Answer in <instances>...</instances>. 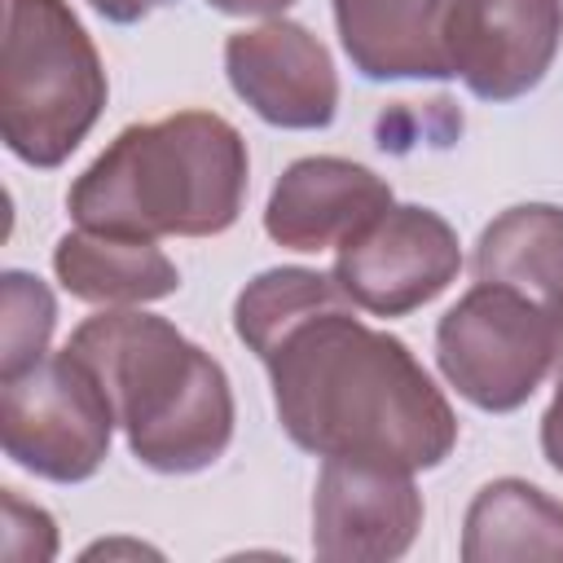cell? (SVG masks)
Masks as SVG:
<instances>
[{
	"mask_svg": "<svg viewBox=\"0 0 563 563\" xmlns=\"http://www.w3.org/2000/svg\"><path fill=\"white\" fill-rule=\"evenodd\" d=\"M475 282H501L541 303L563 330V207L519 202L493 216L471 255Z\"/></svg>",
	"mask_w": 563,
	"mask_h": 563,
	"instance_id": "cell-14",
	"label": "cell"
},
{
	"mask_svg": "<svg viewBox=\"0 0 563 563\" xmlns=\"http://www.w3.org/2000/svg\"><path fill=\"white\" fill-rule=\"evenodd\" d=\"M251 189L242 132L211 110H176L123 128L70 185L79 229L114 238H216L238 224Z\"/></svg>",
	"mask_w": 563,
	"mask_h": 563,
	"instance_id": "cell-2",
	"label": "cell"
},
{
	"mask_svg": "<svg viewBox=\"0 0 563 563\" xmlns=\"http://www.w3.org/2000/svg\"><path fill=\"white\" fill-rule=\"evenodd\" d=\"M563 44V0H453L444 18L449 70L479 101L528 97Z\"/></svg>",
	"mask_w": 563,
	"mask_h": 563,
	"instance_id": "cell-9",
	"label": "cell"
},
{
	"mask_svg": "<svg viewBox=\"0 0 563 563\" xmlns=\"http://www.w3.org/2000/svg\"><path fill=\"white\" fill-rule=\"evenodd\" d=\"M334 282L369 317H409L462 273L457 229L418 202H391L334 255Z\"/></svg>",
	"mask_w": 563,
	"mask_h": 563,
	"instance_id": "cell-7",
	"label": "cell"
},
{
	"mask_svg": "<svg viewBox=\"0 0 563 563\" xmlns=\"http://www.w3.org/2000/svg\"><path fill=\"white\" fill-rule=\"evenodd\" d=\"M563 356L559 321L501 282H475L435 321L444 383L484 413H515Z\"/></svg>",
	"mask_w": 563,
	"mask_h": 563,
	"instance_id": "cell-5",
	"label": "cell"
},
{
	"mask_svg": "<svg viewBox=\"0 0 563 563\" xmlns=\"http://www.w3.org/2000/svg\"><path fill=\"white\" fill-rule=\"evenodd\" d=\"M528 559H563V501L519 475L488 479L462 519V563Z\"/></svg>",
	"mask_w": 563,
	"mask_h": 563,
	"instance_id": "cell-15",
	"label": "cell"
},
{
	"mask_svg": "<svg viewBox=\"0 0 563 563\" xmlns=\"http://www.w3.org/2000/svg\"><path fill=\"white\" fill-rule=\"evenodd\" d=\"M391 202V185L365 163L339 154H308L277 176L264 207V233L299 255H317L330 246L339 251Z\"/></svg>",
	"mask_w": 563,
	"mask_h": 563,
	"instance_id": "cell-11",
	"label": "cell"
},
{
	"mask_svg": "<svg viewBox=\"0 0 563 563\" xmlns=\"http://www.w3.org/2000/svg\"><path fill=\"white\" fill-rule=\"evenodd\" d=\"M339 44L361 79H453L444 18L453 0H330Z\"/></svg>",
	"mask_w": 563,
	"mask_h": 563,
	"instance_id": "cell-12",
	"label": "cell"
},
{
	"mask_svg": "<svg viewBox=\"0 0 563 563\" xmlns=\"http://www.w3.org/2000/svg\"><path fill=\"white\" fill-rule=\"evenodd\" d=\"M106 22H114V26H132V22H141V18H150L163 0H88Z\"/></svg>",
	"mask_w": 563,
	"mask_h": 563,
	"instance_id": "cell-18",
	"label": "cell"
},
{
	"mask_svg": "<svg viewBox=\"0 0 563 563\" xmlns=\"http://www.w3.org/2000/svg\"><path fill=\"white\" fill-rule=\"evenodd\" d=\"M53 273L70 299L97 308H141L180 290V268L158 242L92 233L79 224L57 238Z\"/></svg>",
	"mask_w": 563,
	"mask_h": 563,
	"instance_id": "cell-13",
	"label": "cell"
},
{
	"mask_svg": "<svg viewBox=\"0 0 563 563\" xmlns=\"http://www.w3.org/2000/svg\"><path fill=\"white\" fill-rule=\"evenodd\" d=\"M207 4L229 18H282L295 0H207Z\"/></svg>",
	"mask_w": 563,
	"mask_h": 563,
	"instance_id": "cell-19",
	"label": "cell"
},
{
	"mask_svg": "<svg viewBox=\"0 0 563 563\" xmlns=\"http://www.w3.org/2000/svg\"><path fill=\"white\" fill-rule=\"evenodd\" d=\"M541 453L563 475V374H559V387H554V396L541 413Z\"/></svg>",
	"mask_w": 563,
	"mask_h": 563,
	"instance_id": "cell-17",
	"label": "cell"
},
{
	"mask_svg": "<svg viewBox=\"0 0 563 563\" xmlns=\"http://www.w3.org/2000/svg\"><path fill=\"white\" fill-rule=\"evenodd\" d=\"M119 418L97 369L70 347L0 378L4 457L48 484H84L101 471Z\"/></svg>",
	"mask_w": 563,
	"mask_h": 563,
	"instance_id": "cell-6",
	"label": "cell"
},
{
	"mask_svg": "<svg viewBox=\"0 0 563 563\" xmlns=\"http://www.w3.org/2000/svg\"><path fill=\"white\" fill-rule=\"evenodd\" d=\"M0 378L31 369L40 356H48V339L57 325V299L53 290L26 273L4 268L0 273Z\"/></svg>",
	"mask_w": 563,
	"mask_h": 563,
	"instance_id": "cell-16",
	"label": "cell"
},
{
	"mask_svg": "<svg viewBox=\"0 0 563 563\" xmlns=\"http://www.w3.org/2000/svg\"><path fill=\"white\" fill-rule=\"evenodd\" d=\"M422 528V493L413 471L365 462V457H321L312 488V554L325 563H391Z\"/></svg>",
	"mask_w": 563,
	"mask_h": 563,
	"instance_id": "cell-8",
	"label": "cell"
},
{
	"mask_svg": "<svg viewBox=\"0 0 563 563\" xmlns=\"http://www.w3.org/2000/svg\"><path fill=\"white\" fill-rule=\"evenodd\" d=\"M229 88L273 128L317 132L339 114V75L330 48L290 18H264L260 26L224 40Z\"/></svg>",
	"mask_w": 563,
	"mask_h": 563,
	"instance_id": "cell-10",
	"label": "cell"
},
{
	"mask_svg": "<svg viewBox=\"0 0 563 563\" xmlns=\"http://www.w3.org/2000/svg\"><path fill=\"white\" fill-rule=\"evenodd\" d=\"M66 347L106 383L141 466L158 475H198L224 457L238 422L229 374L167 317L106 308L79 321Z\"/></svg>",
	"mask_w": 563,
	"mask_h": 563,
	"instance_id": "cell-3",
	"label": "cell"
},
{
	"mask_svg": "<svg viewBox=\"0 0 563 563\" xmlns=\"http://www.w3.org/2000/svg\"><path fill=\"white\" fill-rule=\"evenodd\" d=\"M282 431L317 457H365L431 471L457 449V413L405 339L374 330L339 299L290 325L268 352Z\"/></svg>",
	"mask_w": 563,
	"mask_h": 563,
	"instance_id": "cell-1",
	"label": "cell"
},
{
	"mask_svg": "<svg viewBox=\"0 0 563 563\" xmlns=\"http://www.w3.org/2000/svg\"><path fill=\"white\" fill-rule=\"evenodd\" d=\"M110 97L101 53L66 0H9L0 136L26 167H62Z\"/></svg>",
	"mask_w": 563,
	"mask_h": 563,
	"instance_id": "cell-4",
	"label": "cell"
}]
</instances>
